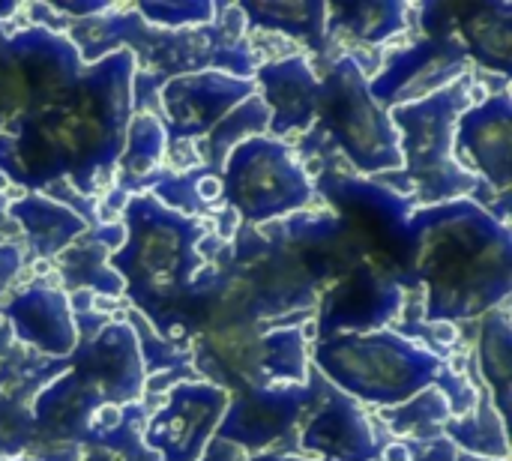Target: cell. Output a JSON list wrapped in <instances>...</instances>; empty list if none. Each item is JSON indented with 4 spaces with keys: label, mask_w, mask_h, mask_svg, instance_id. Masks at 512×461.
I'll list each match as a JSON object with an SVG mask.
<instances>
[{
    "label": "cell",
    "mask_w": 512,
    "mask_h": 461,
    "mask_svg": "<svg viewBox=\"0 0 512 461\" xmlns=\"http://www.w3.org/2000/svg\"><path fill=\"white\" fill-rule=\"evenodd\" d=\"M225 186L216 180V177H201L198 180V195H201V201H213V198H219V192H222Z\"/></svg>",
    "instance_id": "cell-1"
},
{
    "label": "cell",
    "mask_w": 512,
    "mask_h": 461,
    "mask_svg": "<svg viewBox=\"0 0 512 461\" xmlns=\"http://www.w3.org/2000/svg\"><path fill=\"white\" fill-rule=\"evenodd\" d=\"M435 339L441 345H453L456 342V327L453 324H435Z\"/></svg>",
    "instance_id": "cell-3"
},
{
    "label": "cell",
    "mask_w": 512,
    "mask_h": 461,
    "mask_svg": "<svg viewBox=\"0 0 512 461\" xmlns=\"http://www.w3.org/2000/svg\"><path fill=\"white\" fill-rule=\"evenodd\" d=\"M3 186H9V180H6V177L0 174V189H3Z\"/></svg>",
    "instance_id": "cell-5"
},
{
    "label": "cell",
    "mask_w": 512,
    "mask_h": 461,
    "mask_svg": "<svg viewBox=\"0 0 512 461\" xmlns=\"http://www.w3.org/2000/svg\"><path fill=\"white\" fill-rule=\"evenodd\" d=\"M120 417H123V414H120V408H117V405H105V408H99V411H96V423H99V426H105V429H114V426L120 423Z\"/></svg>",
    "instance_id": "cell-2"
},
{
    "label": "cell",
    "mask_w": 512,
    "mask_h": 461,
    "mask_svg": "<svg viewBox=\"0 0 512 461\" xmlns=\"http://www.w3.org/2000/svg\"><path fill=\"white\" fill-rule=\"evenodd\" d=\"M384 461H411V453H408V447L393 444V447H387V456H384Z\"/></svg>",
    "instance_id": "cell-4"
}]
</instances>
